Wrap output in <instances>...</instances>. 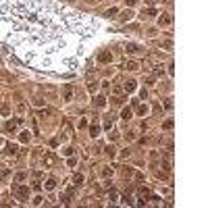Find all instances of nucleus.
I'll return each instance as SVG.
<instances>
[{"mask_svg": "<svg viewBox=\"0 0 208 208\" xmlns=\"http://www.w3.org/2000/svg\"><path fill=\"white\" fill-rule=\"evenodd\" d=\"M92 17L56 0H0V40L38 71H73L96 33Z\"/></svg>", "mask_w": 208, "mask_h": 208, "instance_id": "obj_1", "label": "nucleus"}, {"mask_svg": "<svg viewBox=\"0 0 208 208\" xmlns=\"http://www.w3.org/2000/svg\"><path fill=\"white\" fill-rule=\"evenodd\" d=\"M15 194H17V198H19L21 202H25L29 198V187L27 185H15Z\"/></svg>", "mask_w": 208, "mask_h": 208, "instance_id": "obj_2", "label": "nucleus"}, {"mask_svg": "<svg viewBox=\"0 0 208 208\" xmlns=\"http://www.w3.org/2000/svg\"><path fill=\"white\" fill-rule=\"evenodd\" d=\"M98 60H100V63H110V60H112V52H108V50L100 52V54H98Z\"/></svg>", "mask_w": 208, "mask_h": 208, "instance_id": "obj_3", "label": "nucleus"}, {"mask_svg": "<svg viewBox=\"0 0 208 208\" xmlns=\"http://www.w3.org/2000/svg\"><path fill=\"white\" fill-rule=\"evenodd\" d=\"M63 96H65V100H71V98H73V85H71V83H67V85H65Z\"/></svg>", "mask_w": 208, "mask_h": 208, "instance_id": "obj_4", "label": "nucleus"}, {"mask_svg": "<svg viewBox=\"0 0 208 208\" xmlns=\"http://www.w3.org/2000/svg\"><path fill=\"white\" fill-rule=\"evenodd\" d=\"M173 23V19H171V15H160L158 17V25L162 27V25H171Z\"/></svg>", "mask_w": 208, "mask_h": 208, "instance_id": "obj_5", "label": "nucleus"}, {"mask_svg": "<svg viewBox=\"0 0 208 208\" xmlns=\"http://www.w3.org/2000/svg\"><path fill=\"white\" fill-rule=\"evenodd\" d=\"M21 121H23V119H15V121H8V123L4 125V127H6V131H15V129H17V125H19Z\"/></svg>", "mask_w": 208, "mask_h": 208, "instance_id": "obj_6", "label": "nucleus"}, {"mask_svg": "<svg viewBox=\"0 0 208 208\" xmlns=\"http://www.w3.org/2000/svg\"><path fill=\"white\" fill-rule=\"evenodd\" d=\"M125 52H129V54H137V52H140V46H137V44H127Z\"/></svg>", "mask_w": 208, "mask_h": 208, "instance_id": "obj_7", "label": "nucleus"}, {"mask_svg": "<svg viewBox=\"0 0 208 208\" xmlns=\"http://www.w3.org/2000/svg\"><path fill=\"white\" fill-rule=\"evenodd\" d=\"M137 88V81L135 79H129V81H125V92H133Z\"/></svg>", "mask_w": 208, "mask_h": 208, "instance_id": "obj_8", "label": "nucleus"}, {"mask_svg": "<svg viewBox=\"0 0 208 208\" xmlns=\"http://www.w3.org/2000/svg\"><path fill=\"white\" fill-rule=\"evenodd\" d=\"M152 15H156L154 8H144L142 11V19H148V17H152Z\"/></svg>", "mask_w": 208, "mask_h": 208, "instance_id": "obj_9", "label": "nucleus"}, {"mask_svg": "<svg viewBox=\"0 0 208 208\" xmlns=\"http://www.w3.org/2000/svg\"><path fill=\"white\" fill-rule=\"evenodd\" d=\"M90 135H92V137H98V135H100V125H92V127H90Z\"/></svg>", "mask_w": 208, "mask_h": 208, "instance_id": "obj_10", "label": "nucleus"}, {"mask_svg": "<svg viewBox=\"0 0 208 208\" xmlns=\"http://www.w3.org/2000/svg\"><path fill=\"white\" fill-rule=\"evenodd\" d=\"M125 69H129V71H135V69H140V65H137L135 60H129V63H125Z\"/></svg>", "mask_w": 208, "mask_h": 208, "instance_id": "obj_11", "label": "nucleus"}, {"mask_svg": "<svg viewBox=\"0 0 208 208\" xmlns=\"http://www.w3.org/2000/svg\"><path fill=\"white\" fill-rule=\"evenodd\" d=\"M94 102H96V106H106V98H104V96H96V100H94Z\"/></svg>", "mask_w": 208, "mask_h": 208, "instance_id": "obj_12", "label": "nucleus"}, {"mask_svg": "<svg viewBox=\"0 0 208 208\" xmlns=\"http://www.w3.org/2000/svg\"><path fill=\"white\" fill-rule=\"evenodd\" d=\"M121 117H123V119H131V108L125 106L123 110H121Z\"/></svg>", "mask_w": 208, "mask_h": 208, "instance_id": "obj_13", "label": "nucleus"}, {"mask_svg": "<svg viewBox=\"0 0 208 208\" xmlns=\"http://www.w3.org/2000/svg\"><path fill=\"white\" fill-rule=\"evenodd\" d=\"M73 183H75V185H81V183H83V175H81V173H77V175L73 177Z\"/></svg>", "mask_w": 208, "mask_h": 208, "instance_id": "obj_14", "label": "nucleus"}, {"mask_svg": "<svg viewBox=\"0 0 208 208\" xmlns=\"http://www.w3.org/2000/svg\"><path fill=\"white\" fill-rule=\"evenodd\" d=\"M131 17H133V11H125L123 15H121V21H129Z\"/></svg>", "mask_w": 208, "mask_h": 208, "instance_id": "obj_15", "label": "nucleus"}, {"mask_svg": "<svg viewBox=\"0 0 208 208\" xmlns=\"http://www.w3.org/2000/svg\"><path fill=\"white\" fill-rule=\"evenodd\" d=\"M6 154H17V146L15 144H6Z\"/></svg>", "mask_w": 208, "mask_h": 208, "instance_id": "obj_16", "label": "nucleus"}, {"mask_svg": "<svg viewBox=\"0 0 208 208\" xmlns=\"http://www.w3.org/2000/svg\"><path fill=\"white\" fill-rule=\"evenodd\" d=\"M119 13V8L117 6H112V8H108V11H106V17H110V19H112V17H115Z\"/></svg>", "mask_w": 208, "mask_h": 208, "instance_id": "obj_17", "label": "nucleus"}, {"mask_svg": "<svg viewBox=\"0 0 208 208\" xmlns=\"http://www.w3.org/2000/svg\"><path fill=\"white\" fill-rule=\"evenodd\" d=\"M19 140H21L23 144H27V142H29V131H23V133L19 135Z\"/></svg>", "mask_w": 208, "mask_h": 208, "instance_id": "obj_18", "label": "nucleus"}, {"mask_svg": "<svg viewBox=\"0 0 208 208\" xmlns=\"http://www.w3.org/2000/svg\"><path fill=\"white\" fill-rule=\"evenodd\" d=\"M110 175H112V169L110 167H104L102 169V177H110Z\"/></svg>", "mask_w": 208, "mask_h": 208, "instance_id": "obj_19", "label": "nucleus"}, {"mask_svg": "<svg viewBox=\"0 0 208 208\" xmlns=\"http://www.w3.org/2000/svg\"><path fill=\"white\" fill-rule=\"evenodd\" d=\"M54 185H56L54 179H48V181H46V189H54Z\"/></svg>", "mask_w": 208, "mask_h": 208, "instance_id": "obj_20", "label": "nucleus"}, {"mask_svg": "<svg viewBox=\"0 0 208 208\" xmlns=\"http://www.w3.org/2000/svg\"><path fill=\"white\" fill-rule=\"evenodd\" d=\"M137 192H140V196H146V198H148V196H150V192H148V187H140V189H137Z\"/></svg>", "mask_w": 208, "mask_h": 208, "instance_id": "obj_21", "label": "nucleus"}, {"mask_svg": "<svg viewBox=\"0 0 208 208\" xmlns=\"http://www.w3.org/2000/svg\"><path fill=\"white\" fill-rule=\"evenodd\" d=\"M104 150H106V154H108V156H115V146H106Z\"/></svg>", "mask_w": 208, "mask_h": 208, "instance_id": "obj_22", "label": "nucleus"}, {"mask_svg": "<svg viewBox=\"0 0 208 208\" xmlns=\"http://www.w3.org/2000/svg\"><path fill=\"white\" fill-rule=\"evenodd\" d=\"M148 112V106H137V115H146Z\"/></svg>", "mask_w": 208, "mask_h": 208, "instance_id": "obj_23", "label": "nucleus"}, {"mask_svg": "<svg viewBox=\"0 0 208 208\" xmlns=\"http://www.w3.org/2000/svg\"><path fill=\"white\" fill-rule=\"evenodd\" d=\"M164 129H173V121L169 119V121H164V125H162Z\"/></svg>", "mask_w": 208, "mask_h": 208, "instance_id": "obj_24", "label": "nucleus"}, {"mask_svg": "<svg viewBox=\"0 0 208 208\" xmlns=\"http://www.w3.org/2000/svg\"><path fill=\"white\" fill-rule=\"evenodd\" d=\"M108 196H110V200H112V202L117 200V192H115V189H110V192H108Z\"/></svg>", "mask_w": 208, "mask_h": 208, "instance_id": "obj_25", "label": "nucleus"}, {"mask_svg": "<svg viewBox=\"0 0 208 208\" xmlns=\"http://www.w3.org/2000/svg\"><path fill=\"white\" fill-rule=\"evenodd\" d=\"M63 154H65V156H73V148H65Z\"/></svg>", "mask_w": 208, "mask_h": 208, "instance_id": "obj_26", "label": "nucleus"}, {"mask_svg": "<svg viewBox=\"0 0 208 208\" xmlns=\"http://www.w3.org/2000/svg\"><path fill=\"white\" fill-rule=\"evenodd\" d=\"M125 2H127V6H133V4H135V0H125Z\"/></svg>", "mask_w": 208, "mask_h": 208, "instance_id": "obj_27", "label": "nucleus"}, {"mask_svg": "<svg viewBox=\"0 0 208 208\" xmlns=\"http://www.w3.org/2000/svg\"><path fill=\"white\" fill-rule=\"evenodd\" d=\"M146 2H148V4H154V2H156V0H146Z\"/></svg>", "mask_w": 208, "mask_h": 208, "instance_id": "obj_28", "label": "nucleus"}, {"mask_svg": "<svg viewBox=\"0 0 208 208\" xmlns=\"http://www.w3.org/2000/svg\"><path fill=\"white\" fill-rule=\"evenodd\" d=\"M88 2H100V0H88Z\"/></svg>", "mask_w": 208, "mask_h": 208, "instance_id": "obj_29", "label": "nucleus"}, {"mask_svg": "<svg viewBox=\"0 0 208 208\" xmlns=\"http://www.w3.org/2000/svg\"><path fill=\"white\" fill-rule=\"evenodd\" d=\"M0 146H2V140H0Z\"/></svg>", "mask_w": 208, "mask_h": 208, "instance_id": "obj_30", "label": "nucleus"}]
</instances>
